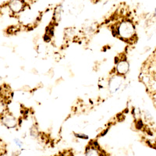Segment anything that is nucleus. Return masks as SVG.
<instances>
[{
    "instance_id": "nucleus-5",
    "label": "nucleus",
    "mask_w": 156,
    "mask_h": 156,
    "mask_svg": "<svg viewBox=\"0 0 156 156\" xmlns=\"http://www.w3.org/2000/svg\"><path fill=\"white\" fill-rule=\"evenodd\" d=\"M5 105L4 101H2L0 98V117H2L5 115Z\"/></svg>"
},
{
    "instance_id": "nucleus-4",
    "label": "nucleus",
    "mask_w": 156,
    "mask_h": 156,
    "mask_svg": "<svg viewBox=\"0 0 156 156\" xmlns=\"http://www.w3.org/2000/svg\"><path fill=\"white\" fill-rule=\"evenodd\" d=\"M128 69H129V65H128L127 62L126 61H120L118 66H117V70L121 74H123V73H126L127 72Z\"/></svg>"
},
{
    "instance_id": "nucleus-2",
    "label": "nucleus",
    "mask_w": 156,
    "mask_h": 156,
    "mask_svg": "<svg viewBox=\"0 0 156 156\" xmlns=\"http://www.w3.org/2000/svg\"><path fill=\"white\" fill-rule=\"evenodd\" d=\"M2 123L8 128H13L16 126L17 121L16 119L12 115H5L2 117Z\"/></svg>"
},
{
    "instance_id": "nucleus-1",
    "label": "nucleus",
    "mask_w": 156,
    "mask_h": 156,
    "mask_svg": "<svg viewBox=\"0 0 156 156\" xmlns=\"http://www.w3.org/2000/svg\"><path fill=\"white\" fill-rule=\"evenodd\" d=\"M118 34L123 38H129L134 34V27L130 22H123L118 28Z\"/></svg>"
},
{
    "instance_id": "nucleus-3",
    "label": "nucleus",
    "mask_w": 156,
    "mask_h": 156,
    "mask_svg": "<svg viewBox=\"0 0 156 156\" xmlns=\"http://www.w3.org/2000/svg\"><path fill=\"white\" fill-rule=\"evenodd\" d=\"M9 7L13 12H19L23 8V3L20 1H12L9 4Z\"/></svg>"
}]
</instances>
